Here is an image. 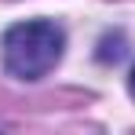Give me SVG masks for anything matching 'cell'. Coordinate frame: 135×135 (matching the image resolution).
<instances>
[{
  "instance_id": "obj_2",
  "label": "cell",
  "mask_w": 135,
  "mask_h": 135,
  "mask_svg": "<svg viewBox=\"0 0 135 135\" xmlns=\"http://www.w3.org/2000/svg\"><path fill=\"white\" fill-rule=\"evenodd\" d=\"M128 88H132V95H135V69H132V80H128Z\"/></svg>"
},
{
  "instance_id": "obj_1",
  "label": "cell",
  "mask_w": 135,
  "mask_h": 135,
  "mask_svg": "<svg viewBox=\"0 0 135 135\" xmlns=\"http://www.w3.org/2000/svg\"><path fill=\"white\" fill-rule=\"evenodd\" d=\"M66 47V33L47 18H33V22H18L11 26L0 40L4 51V66L11 77L18 80H40L59 66Z\"/></svg>"
}]
</instances>
